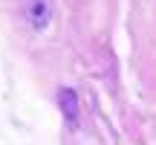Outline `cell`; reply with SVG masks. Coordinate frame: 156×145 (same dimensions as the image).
I'll return each mask as SVG.
<instances>
[{
    "label": "cell",
    "instance_id": "6da1fadb",
    "mask_svg": "<svg viewBox=\"0 0 156 145\" xmlns=\"http://www.w3.org/2000/svg\"><path fill=\"white\" fill-rule=\"evenodd\" d=\"M26 17L32 23V29H44L49 23V17H52V0H29Z\"/></svg>",
    "mask_w": 156,
    "mask_h": 145
},
{
    "label": "cell",
    "instance_id": "7a4b0ae2",
    "mask_svg": "<svg viewBox=\"0 0 156 145\" xmlns=\"http://www.w3.org/2000/svg\"><path fill=\"white\" fill-rule=\"evenodd\" d=\"M58 102H61L64 116H67L69 122H75V119H78V102H75V93H73V90H61V93H58Z\"/></svg>",
    "mask_w": 156,
    "mask_h": 145
}]
</instances>
